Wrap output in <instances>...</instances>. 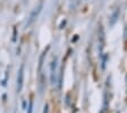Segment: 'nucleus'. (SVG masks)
<instances>
[{"instance_id": "nucleus-1", "label": "nucleus", "mask_w": 127, "mask_h": 113, "mask_svg": "<svg viewBox=\"0 0 127 113\" xmlns=\"http://www.w3.org/2000/svg\"><path fill=\"white\" fill-rule=\"evenodd\" d=\"M23 70L24 67L21 66V70H19V73H18V80H17V82H18V87H17V89H18V92H21L22 88H23Z\"/></svg>"}]
</instances>
